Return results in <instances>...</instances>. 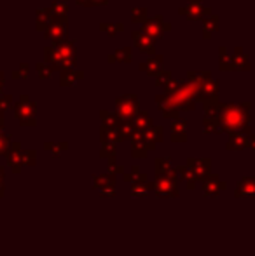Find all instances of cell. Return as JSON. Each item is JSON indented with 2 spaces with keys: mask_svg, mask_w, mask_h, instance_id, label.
<instances>
[{
  "mask_svg": "<svg viewBox=\"0 0 255 256\" xmlns=\"http://www.w3.org/2000/svg\"><path fill=\"white\" fill-rule=\"evenodd\" d=\"M154 190H156L159 196H178L177 185H175L173 180L170 178H163L154 185Z\"/></svg>",
  "mask_w": 255,
  "mask_h": 256,
  "instance_id": "cell-1",
  "label": "cell"
},
{
  "mask_svg": "<svg viewBox=\"0 0 255 256\" xmlns=\"http://www.w3.org/2000/svg\"><path fill=\"white\" fill-rule=\"evenodd\" d=\"M236 196H255V178H245L238 185Z\"/></svg>",
  "mask_w": 255,
  "mask_h": 256,
  "instance_id": "cell-2",
  "label": "cell"
},
{
  "mask_svg": "<svg viewBox=\"0 0 255 256\" xmlns=\"http://www.w3.org/2000/svg\"><path fill=\"white\" fill-rule=\"evenodd\" d=\"M225 188V185L224 183H220V182H217V178L213 180V182H210V180H208L206 182V185H204V192L208 194V196H217L218 192H220V190H224Z\"/></svg>",
  "mask_w": 255,
  "mask_h": 256,
  "instance_id": "cell-3",
  "label": "cell"
},
{
  "mask_svg": "<svg viewBox=\"0 0 255 256\" xmlns=\"http://www.w3.org/2000/svg\"><path fill=\"white\" fill-rule=\"evenodd\" d=\"M2 183H4V176L0 174V186H2Z\"/></svg>",
  "mask_w": 255,
  "mask_h": 256,
  "instance_id": "cell-4",
  "label": "cell"
}]
</instances>
